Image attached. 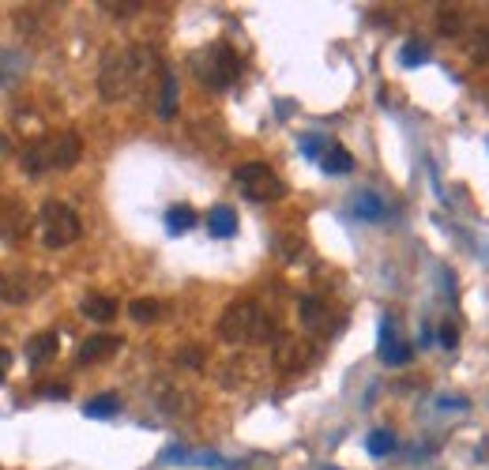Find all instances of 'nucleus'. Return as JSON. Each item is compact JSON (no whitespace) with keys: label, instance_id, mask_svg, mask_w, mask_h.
<instances>
[{"label":"nucleus","instance_id":"1","mask_svg":"<svg viewBox=\"0 0 489 470\" xmlns=\"http://www.w3.org/2000/svg\"><path fill=\"white\" fill-rule=\"evenodd\" d=\"M154 65V53L144 45H132V50H114L106 53L102 72H99V94L106 102H121L147 80V72Z\"/></svg>","mask_w":489,"mask_h":470},{"label":"nucleus","instance_id":"2","mask_svg":"<svg viewBox=\"0 0 489 470\" xmlns=\"http://www.w3.org/2000/svg\"><path fill=\"white\" fill-rule=\"evenodd\" d=\"M218 335L226 342H272L275 339V320L267 317L260 305L252 302H233L223 320H218Z\"/></svg>","mask_w":489,"mask_h":470},{"label":"nucleus","instance_id":"3","mask_svg":"<svg viewBox=\"0 0 489 470\" xmlns=\"http://www.w3.org/2000/svg\"><path fill=\"white\" fill-rule=\"evenodd\" d=\"M83 154V139L75 132H57L50 139H38L23 151V169L27 174H42V169H72Z\"/></svg>","mask_w":489,"mask_h":470},{"label":"nucleus","instance_id":"4","mask_svg":"<svg viewBox=\"0 0 489 470\" xmlns=\"http://www.w3.org/2000/svg\"><path fill=\"white\" fill-rule=\"evenodd\" d=\"M193 72H196V80L203 87H211V90H226L238 83V75H241V57L230 50L226 42H215L208 45V50H200L193 57Z\"/></svg>","mask_w":489,"mask_h":470},{"label":"nucleus","instance_id":"5","mask_svg":"<svg viewBox=\"0 0 489 470\" xmlns=\"http://www.w3.org/2000/svg\"><path fill=\"white\" fill-rule=\"evenodd\" d=\"M38 223H42V241H45V248H68V245L83 233L80 215H75L68 203H60V200L45 203L42 215H38Z\"/></svg>","mask_w":489,"mask_h":470},{"label":"nucleus","instance_id":"6","mask_svg":"<svg viewBox=\"0 0 489 470\" xmlns=\"http://www.w3.org/2000/svg\"><path fill=\"white\" fill-rule=\"evenodd\" d=\"M233 181H238V188L252 200V203H275L287 196V184H282V177L275 174L272 166L264 162H245L233 169Z\"/></svg>","mask_w":489,"mask_h":470},{"label":"nucleus","instance_id":"7","mask_svg":"<svg viewBox=\"0 0 489 470\" xmlns=\"http://www.w3.org/2000/svg\"><path fill=\"white\" fill-rule=\"evenodd\" d=\"M45 282L50 278H42V275H23V271H4L0 275V302L4 305H23L30 302V297H38L45 290Z\"/></svg>","mask_w":489,"mask_h":470},{"label":"nucleus","instance_id":"8","mask_svg":"<svg viewBox=\"0 0 489 470\" xmlns=\"http://www.w3.org/2000/svg\"><path fill=\"white\" fill-rule=\"evenodd\" d=\"M312 362V347L305 339H294V335H275V365L287 369V372H297Z\"/></svg>","mask_w":489,"mask_h":470},{"label":"nucleus","instance_id":"9","mask_svg":"<svg viewBox=\"0 0 489 470\" xmlns=\"http://www.w3.org/2000/svg\"><path fill=\"white\" fill-rule=\"evenodd\" d=\"M30 230V215L27 208L15 196H0V238L4 241H15L23 238V233Z\"/></svg>","mask_w":489,"mask_h":470},{"label":"nucleus","instance_id":"10","mask_svg":"<svg viewBox=\"0 0 489 470\" xmlns=\"http://www.w3.org/2000/svg\"><path fill=\"white\" fill-rule=\"evenodd\" d=\"M57 350H60V339H57L53 332H42V335H35V339L27 342V365H30V369L50 365L53 357H57Z\"/></svg>","mask_w":489,"mask_h":470},{"label":"nucleus","instance_id":"11","mask_svg":"<svg viewBox=\"0 0 489 470\" xmlns=\"http://www.w3.org/2000/svg\"><path fill=\"white\" fill-rule=\"evenodd\" d=\"M121 350V339L117 335H91L83 347H80V365H94V362H106Z\"/></svg>","mask_w":489,"mask_h":470},{"label":"nucleus","instance_id":"12","mask_svg":"<svg viewBox=\"0 0 489 470\" xmlns=\"http://www.w3.org/2000/svg\"><path fill=\"white\" fill-rule=\"evenodd\" d=\"M159 117H177V75L170 68L159 72Z\"/></svg>","mask_w":489,"mask_h":470},{"label":"nucleus","instance_id":"13","mask_svg":"<svg viewBox=\"0 0 489 470\" xmlns=\"http://www.w3.org/2000/svg\"><path fill=\"white\" fill-rule=\"evenodd\" d=\"M302 320L305 327H312V332H331V317H327V305L317 302V297H302Z\"/></svg>","mask_w":489,"mask_h":470},{"label":"nucleus","instance_id":"14","mask_svg":"<svg viewBox=\"0 0 489 470\" xmlns=\"http://www.w3.org/2000/svg\"><path fill=\"white\" fill-rule=\"evenodd\" d=\"M208 230H211V238H233L238 233V215H233V208H211L208 215Z\"/></svg>","mask_w":489,"mask_h":470},{"label":"nucleus","instance_id":"15","mask_svg":"<svg viewBox=\"0 0 489 470\" xmlns=\"http://www.w3.org/2000/svg\"><path fill=\"white\" fill-rule=\"evenodd\" d=\"M320 166H324V174H351L354 159H351V151H346L343 144H327V151L320 154Z\"/></svg>","mask_w":489,"mask_h":470},{"label":"nucleus","instance_id":"16","mask_svg":"<svg viewBox=\"0 0 489 470\" xmlns=\"http://www.w3.org/2000/svg\"><path fill=\"white\" fill-rule=\"evenodd\" d=\"M83 317L87 320H99V324H109L117 317V302L114 297H106V294H91L87 302H83Z\"/></svg>","mask_w":489,"mask_h":470},{"label":"nucleus","instance_id":"17","mask_svg":"<svg viewBox=\"0 0 489 470\" xmlns=\"http://www.w3.org/2000/svg\"><path fill=\"white\" fill-rule=\"evenodd\" d=\"M193 226H196V211L188 208V203H177V208L166 211V233H173V238H177V233H188Z\"/></svg>","mask_w":489,"mask_h":470},{"label":"nucleus","instance_id":"18","mask_svg":"<svg viewBox=\"0 0 489 470\" xmlns=\"http://www.w3.org/2000/svg\"><path fill=\"white\" fill-rule=\"evenodd\" d=\"M354 215L361 218V223H376V218L384 215V203L376 200L373 192H358L354 196Z\"/></svg>","mask_w":489,"mask_h":470},{"label":"nucleus","instance_id":"19","mask_svg":"<svg viewBox=\"0 0 489 470\" xmlns=\"http://www.w3.org/2000/svg\"><path fill=\"white\" fill-rule=\"evenodd\" d=\"M132 320L136 324H154L162 317V302H154V297H139V302H132Z\"/></svg>","mask_w":489,"mask_h":470},{"label":"nucleus","instance_id":"20","mask_svg":"<svg viewBox=\"0 0 489 470\" xmlns=\"http://www.w3.org/2000/svg\"><path fill=\"white\" fill-rule=\"evenodd\" d=\"M117 411H121V399H117V396H99V399H91V403L83 406L87 418H114Z\"/></svg>","mask_w":489,"mask_h":470},{"label":"nucleus","instance_id":"21","mask_svg":"<svg viewBox=\"0 0 489 470\" xmlns=\"http://www.w3.org/2000/svg\"><path fill=\"white\" fill-rule=\"evenodd\" d=\"M399 60H403V68H418V65H425V60H430V45H425V42H406L403 53H399Z\"/></svg>","mask_w":489,"mask_h":470},{"label":"nucleus","instance_id":"22","mask_svg":"<svg viewBox=\"0 0 489 470\" xmlns=\"http://www.w3.org/2000/svg\"><path fill=\"white\" fill-rule=\"evenodd\" d=\"M366 448H369V456H388V451L396 448V436H391L388 429H376V433H369Z\"/></svg>","mask_w":489,"mask_h":470},{"label":"nucleus","instance_id":"23","mask_svg":"<svg viewBox=\"0 0 489 470\" xmlns=\"http://www.w3.org/2000/svg\"><path fill=\"white\" fill-rule=\"evenodd\" d=\"M381 357H384L388 365H406L410 362V347H406V342H399V339H391L388 347H381Z\"/></svg>","mask_w":489,"mask_h":470},{"label":"nucleus","instance_id":"24","mask_svg":"<svg viewBox=\"0 0 489 470\" xmlns=\"http://www.w3.org/2000/svg\"><path fill=\"white\" fill-rule=\"evenodd\" d=\"M102 8L114 12V15H136L144 4H139V0H102Z\"/></svg>","mask_w":489,"mask_h":470},{"label":"nucleus","instance_id":"25","mask_svg":"<svg viewBox=\"0 0 489 470\" xmlns=\"http://www.w3.org/2000/svg\"><path fill=\"white\" fill-rule=\"evenodd\" d=\"M302 151L309 154V159H320V154L327 151V139L324 136H302Z\"/></svg>","mask_w":489,"mask_h":470},{"label":"nucleus","instance_id":"26","mask_svg":"<svg viewBox=\"0 0 489 470\" xmlns=\"http://www.w3.org/2000/svg\"><path fill=\"white\" fill-rule=\"evenodd\" d=\"M177 365H188V369H200V365H203V350H200V347H185V350L177 354Z\"/></svg>","mask_w":489,"mask_h":470},{"label":"nucleus","instance_id":"27","mask_svg":"<svg viewBox=\"0 0 489 470\" xmlns=\"http://www.w3.org/2000/svg\"><path fill=\"white\" fill-rule=\"evenodd\" d=\"M15 65H20V57H15V53H0V83H8L12 75L20 72Z\"/></svg>","mask_w":489,"mask_h":470},{"label":"nucleus","instance_id":"28","mask_svg":"<svg viewBox=\"0 0 489 470\" xmlns=\"http://www.w3.org/2000/svg\"><path fill=\"white\" fill-rule=\"evenodd\" d=\"M440 347H445V350H455V347H460V327H455V324H445V327H440Z\"/></svg>","mask_w":489,"mask_h":470},{"label":"nucleus","instance_id":"29","mask_svg":"<svg viewBox=\"0 0 489 470\" xmlns=\"http://www.w3.org/2000/svg\"><path fill=\"white\" fill-rule=\"evenodd\" d=\"M440 30H445V35H455V30H460V15H455V12H440Z\"/></svg>","mask_w":489,"mask_h":470},{"label":"nucleus","instance_id":"30","mask_svg":"<svg viewBox=\"0 0 489 470\" xmlns=\"http://www.w3.org/2000/svg\"><path fill=\"white\" fill-rule=\"evenodd\" d=\"M475 57H489V30H482V35H478V42H475Z\"/></svg>","mask_w":489,"mask_h":470},{"label":"nucleus","instance_id":"31","mask_svg":"<svg viewBox=\"0 0 489 470\" xmlns=\"http://www.w3.org/2000/svg\"><path fill=\"white\" fill-rule=\"evenodd\" d=\"M42 396H53V399H68V384H53V388H42Z\"/></svg>","mask_w":489,"mask_h":470},{"label":"nucleus","instance_id":"32","mask_svg":"<svg viewBox=\"0 0 489 470\" xmlns=\"http://www.w3.org/2000/svg\"><path fill=\"white\" fill-rule=\"evenodd\" d=\"M8 365H12V354L0 350V384H4V376H8Z\"/></svg>","mask_w":489,"mask_h":470}]
</instances>
